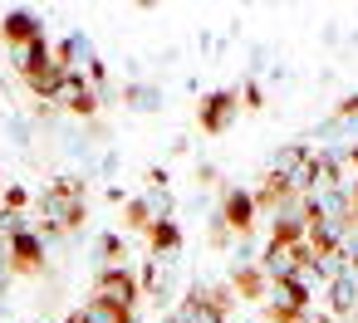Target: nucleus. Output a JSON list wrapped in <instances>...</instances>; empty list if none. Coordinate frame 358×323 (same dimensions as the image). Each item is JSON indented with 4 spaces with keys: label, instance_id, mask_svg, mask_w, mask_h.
<instances>
[{
    "label": "nucleus",
    "instance_id": "1",
    "mask_svg": "<svg viewBox=\"0 0 358 323\" xmlns=\"http://www.w3.org/2000/svg\"><path fill=\"white\" fill-rule=\"evenodd\" d=\"M40 216H45V220H55L64 235H69V230H79V225L89 220L84 181H79V176H59L55 186H45V196H40Z\"/></svg>",
    "mask_w": 358,
    "mask_h": 323
},
{
    "label": "nucleus",
    "instance_id": "2",
    "mask_svg": "<svg viewBox=\"0 0 358 323\" xmlns=\"http://www.w3.org/2000/svg\"><path fill=\"white\" fill-rule=\"evenodd\" d=\"M89 299H99V303H108V308H118V313H133L138 299H143V284H138L133 269H99Z\"/></svg>",
    "mask_w": 358,
    "mask_h": 323
},
{
    "label": "nucleus",
    "instance_id": "3",
    "mask_svg": "<svg viewBox=\"0 0 358 323\" xmlns=\"http://www.w3.org/2000/svg\"><path fill=\"white\" fill-rule=\"evenodd\" d=\"M45 108H64V113H79V118H94L99 113V89L84 79V74H64L50 93Z\"/></svg>",
    "mask_w": 358,
    "mask_h": 323
},
{
    "label": "nucleus",
    "instance_id": "4",
    "mask_svg": "<svg viewBox=\"0 0 358 323\" xmlns=\"http://www.w3.org/2000/svg\"><path fill=\"white\" fill-rule=\"evenodd\" d=\"M236 113H241V93H236V89H216V93H206V98H201L196 123H201V133H206V137H221V133H231Z\"/></svg>",
    "mask_w": 358,
    "mask_h": 323
},
{
    "label": "nucleus",
    "instance_id": "5",
    "mask_svg": "<svg viewBox=\"0 0 358 323\" xmlns=\"http://www.w3.org/2000/svg\"><path fill=\"white\" fill-rule=\"evenodd\" d=\"M226 284H231L236 303H270V299H275V279L260 269V260H245V264H236Z\"/></svg>",
    "mask_w": 358,
    "mask_h": 323
},
{
    "label": "nucleus",
    "instance_id": "6",
    "mask_svg": "<svg viewBox=\"0 0 358 323\" xmlns=\"http://www.w3.org/2000/svg\"><path fill=\"white\" fill-rule=\"evenodd\" d=\"M255 196L245 191V186H226L221 191V225L231 230V235H250L255 230Z\"/></svg>",
    "mask_w": 358,
    "mask_h": 323
},
{
    "label": "nucleus",
    "instance_id": "7",
    "mask_svg": "<svg viewBox=\"0 0 358 323\" xmlns=\"http://www.w3.org/2000/svg\"><path fill=\"white\" fill-rule=\"evenodd\" d=\"M167 211H172V201H167V191L157 196H133V201H123V230H152L157 220H167Z\"/></svg>",
    "mask_w": 358,
    "mask_h": 323
},
{
    "label": "nucleus",
    "instance_id": "8",
    "mask_svg": "<svg viewBox=\"0 0 358 323\" xmlns=\"http://www.w3.org/2000/svg\"><path fill=\"white\" fill-rule=\"evenodd\" d=\"M6 260H10V274L35 279V274H45V240H40L35 230H25V235H15V240H10Z\"/></svg>",
    "mask_w": 358,
    "mask_h": 323
},
{
    "label": "nucleus",
    "instance_id": "9",
    "mask_svg": "<svg viewBox=\"0 0 358 323\" xmlns=\"http://www.w3.org/2000/svg\"><path fill=\"white\" fill-rule=\"evenodd\" d=\"M0 40L20 54L25 45L45 40V25H40V15H30V10H6V20H0Z\"/></svg>",
    "mask_w": 358,
    "mask_h": 323
},
{
    "label": "nucleus",
    "instance_id": "10",
    "mask_svg": "<svg viewBox=\"0 0 358 323\" xmlns=\"http://www.w3.org/2000/svg\"><path fill=\"white\" fill-rule=\"evenodd\" d=\"M329 313H334L338 323H353V318H358V274L338 269V274L329 279Z\"/></svg>",
    "mask_w": 358,
    "mask_h": 323
},
{
    "label": "nucleus",
    "instance_id": "11",
    "mask_svg": "<svg viewBox=\"0 0 358 323\" xmlns=\"http://www.w3.org/2000/svg\"><path fill=\"white\" fill-rule=\"evenodd\" d=\"M211 323H226L231 318V308H236V294H231V284H196L192 294H187Z\"/></svg>",
    "mask_w": 358,
    "mask_h": 323
},
{
    "label": "nucleus",
    "instance_id": "12",
    "mask_svg": "<svg viewBox=\"0 0 358 323\" xmlns=\"http://www.w3.org/2000/svg\"><path fill=\"white\" fill-rule=\"evenodd\" d=\"M250 196H255V211H270V216H280V211H285V206L294 201V186H289L285 176L265 172V176H260V186H255Z\"/></svg>",
    "mask_w": 358,
    "mask_h": 323
},
{
    "label": "nucleus",
    "instance_id": "13",
    "mask_svg": "<svg viewBox=\"0 0 358 323\" xmlns=\"http://www.w3.org/2000/svg\"><path fill=\"white\" fill-rule=\"evenodd\" d=\"M270 245H275V250H294V245H304V220L289 216V211H280V216L270 220Z\"/></svg>",
    "mask_w": 358,
    "mask_h": 323
},
{
    "label": "nucleus",
    "instance_id": "14",
    "mask_svg": "<svg viewBox=\"0 0 358 323\" xmlns=\"http://www.w3.org/2000/svg\"><path fill=\"white\" fill-rule=\"evenodd\" d=\"M148 250H152L157 260H162V255H177V250H182V225H177L172 216H167V220H157V225L148 230Z\"/></svg>",
    "mask_w": 358,
    "mask_h": 323
},
{
    "label": "nucleus",
    "instance_id": "15",
    "mask_svg": "<svg viewBox=\"0 0 358 323\" xmlns=\"http://www.w3.org/2000/svg\"><path fill=\"white\" fill-rule=\"evenodd\" d=\"M50 64H55V45H50V40H35V45H25V50L15 54L20 79H25V74H40V69H50Z\"/></svg>",
    "mask_w": 358,
    "mask_h": 323
},
{
    "label": "nucleus",
    "instance_id": "16",
    "mask_svg": "<svg viewBox=\"0 0 358 323\" xmlns=\"http://www.w3.org/2000/svg\"><path fill=\"white\" fill-rule=\"evenodd\" d=\"M79 59H89V40H84V35H69V40L55 45V64H59L64 74H79V69H74Z\"/></svg>",
    "mask_w": 358,
    "mask_h": 323
},
{
    "label": "nucleus",
    "instance_id": "17",
    "mask_svg": "<svg viewBox=\"0 0 358 323\" xmlns=\"http://www.w3.org/2000/svg\"><path fill=\"white\" fill-rule=\"evenodd\" d=\"M99 260H103V269H128V245H123V235H99Z\"/></svg>",
    "mask_w": 358,
    "mask_h": 323
},
{
    "label": "nucleus",
    "instance_id": "18",
    "mask_svg": "<svg viewBox=\"0 0 358 323\" xmlns=\"http://www.w3.org/2000/svg\"><path fill=\"white\" fill-rule=\"evenodd\" d=\"M30 206V191L25 186H6V191H0V211H6V216H20Z\"/></svg>",
    "mask_w": 358,
    "mask_h": 323
},
{
    "label": "nucleus",
    "instance_id": "19",
    "mask_svg": "<svg viewBox=\"0 0 358 323\" xmlns=\"http://www.w3.org/2000/svg\"><path fill=\"white\" fill-rule=\"evenodd\" d=\"M138 284H143V294H162V269H157V260H148V264H143Z\"/></svg>",
    "mask_w": 358,
    "mask_h": 323
},
{
    "label": "nucleus",
    "instance_id": "20",
    "mask_svg": "<svg viewBox=\"0 0 358 323\" xmlns=\"http://www.w3.org/2000/svg\"><path fill=\"white\" fill-rule=\"evenodd\" d=\"M245 103L241 108H265V93H260V84H245V93H241Z\"/></svg>",
    "mask_w": 358,
    "mask_h": 323
},
{
    "label": "nucleus",
    "instance_id": "21",
    "mask_svg": "<svg viewBox=\"0 0 358 323\" xmlns=\"http://www.w3.org/2000/svg\"><path fill=\"white\" fill-rule=\"evenodd\" d=\"M89 84L99 89V84H108V69H103V59H89Z\"/></svg>",
    "mask_w": 358,
    "mask_h": 323
},
{
    "label": "nucleus",
    "instance_id": "22",
    "mask_svg": "<svg viewBox=\"0 0 358 323\" xmlns=\"http://www.w3.org/2000/svg\"><path fill=\"white\" fill-rule=\"evenodd\" d=\"M196 181H201V186H216L221 172H216V167H196Z\"/></svg>",
    "mask_w": 358,
    "mask_h": 323
},
{
    "label": "nucleus",
    "instance_id": "23",
    "mask_svg": "<svg viewBox=\"0 0 358 323\" xmlns=\"http://www.w3.org/2000/svg\"><path fill=\"white\" fill-rule=\"evenodd\" d=\"M338 118H358V93H348V98L338 103Z\"/></svg>",
    "mask_w": 358,
    "mask_h": 323
},
{
    "label": "nucleus",
    "instance_id": "24",
    "mask_svg": "<svg viewBox=\"0 0 358 323\" xmlns=\"http://www.w3.org/2000/svg\"><path fill=\"white\" fill-rule=\"evenodd\" d=\"M148 181H152V191H157V186H167V167H152V172H148Z\"/></svg>",
    "mask_w": 358,
    "mask_h": 323
},
{
    "label": "nucleus",
    "instance_id": "25",
    "mask_svg": "<svg viewBox=\"0 0 358 323\" xmlns=\"http://www.w3.org/2000/svg\"><path fill=\"white\" fill-rule=\"evenodd\" d=\"M343 167H358V142H348V147H343Z\"/></svg>",
    "mask_w": 358,
    "mask_h": 323
},
{
    "label": "nucleus",
    "instance_id": "26",
    "mask_svg": "<svg viewBox=\"0 0 358 323\" xmlns=\"http://www.w3.org/2000/svg\"><path fill=\"white\" fill-rule=\"evenodd\" d=\"M162 323H177V318H172V313H167V318H162Z\"/></svg>",
    "mask_w": 358,
    "mask_h": 323
},
{
    "label": "nucleus",
    "instance_id": "27",
    "mask_svg": "<svg viewBox=\"0 0 358 323\" xmlns=\"http://www.w3.org/2000/svg\"><path fill=\"white\" fill-rule=\"evenodd\" d=\"M0 20H6V10H0Z\"/></svg>",
    "mask_w": 358,
    "mask_h": 323
}]
</instances>
